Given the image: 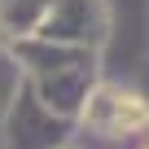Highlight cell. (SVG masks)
I'll return each instance as SVG.
<instances>
[{"mask_svg":"<svg viewBox=\"0 0 149 149\" xmlns=\"http://www.w3.org/2000/svg\"><path fill=\"white\" fill-rule=\"evenodd\" d=\"M145 149H149V145H145Z\"/></svg>","mask_w":149,"mask_h":149,"instance_id":"obj_1","label":"cell"}]
</instances>
